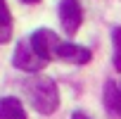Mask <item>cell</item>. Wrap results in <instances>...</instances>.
I'll return each instance as SVG.
<instances>
[{
    "mask_svg": "<svg viewBox=\"0 0 121 119\" xmlns=\"http://www.w3.org/2000/svg\"><path fill=\"white\" fill-rule=\"evenodd\" d=\"M26 91H29V98H31V105L40 112V114H52L57 107H59V91H57V83L48 76H36L26 83Z\"/></svg>",
    "mask_w": 121,
    "mask_h": 119,
    "instance_id": "obj_1",
    "label": "cell"
},
{
    "mask_svg": "<svg viewBox=\"0 0 121 119\" xmlns=\"http://www.w3.org/2000/svg\"><path fill=\"white\" fill-rule=\"evenodd\" d=\"M12 64L17 69H22V72L36 74V72H43L48 62H45L43 57H38V52L31 48L29 41H19L17 48H14V55H12Z\"/></svg>",
    "mask_w": 121,
    "mask_h": 119,
    "instance_id": "obj_2",
    "label": "cell"
},
{
    "mask_svg": "<svg viewBox=\"0 0 121 119\" xmlns=\"http://www.w3.org/2000/svg\"><path fill=\"white\" fill-rule=\"evenodd\" d=\"M29 43H31V48L38 52V57H43L45 62H50V60L55 57L57 45L62 43V41H59V36H57L55 31H50V29H38V31L31 33Z\"/></svg>",
    "mask_w": 121,
    "mask_h": 119,
    "instance_id": "obj_3",
    "label": "cell"
},
{
    "mask_svg": "<svg viewBox=\"0 0 121 119\" xmlns=\"http://www.w3.org/2000/svg\"><path fill=\"white\" fill-rule=\"evenodd\" d=\"M59 24L67 36H74L83 24V10L78 0H62L59 3Z\"/></svg>",
    "mask_w": 121,
    "mask_h": 119,
    "instance_id": "obj_4",
    "label": "cell"
},
{
    "mask_svg": "<svg viewBox=\"0 0 121 119\" xmlns=\"http://www.w3.org/2000/svg\"><path fill=\"white\" fill-rule=\"evenodd\" d=\"M55 57L62 60V62H71V64H88L93 60V52L76 43H59L55 50Z\"/></svg>",
    "mask_w": 121,
    "mask_h": 119,
    "instance_id": "obj_5",
    "label": "cell"
},
{
    "mask_svg": "<svg viewBox=\"0 0 121 119\" xmlns=\"http://www.w3.org/2000/svg\"><path fill=\"white\" fill-rule=\"evenodd\" d=\"M0 119H26V110L19 98H3L0 100Z\"/></svg>",
    "mask_w": 121,
    "mask_h": 119,
    "instance_id": "obj_6",
    "label": "cell"
},
{
    "mask_svg": "<svg viewBox=\"0 0 121 119\" xmlns=\"http://www.w3.org/2000/svg\"><path fill=\"white\" fill-rule=\"evenodd\" d=\"M104 107L121 119V88L114 83V81H107L104 83Z\"/></svg>",
    "mask_w": 121,
    "mask_h": 119,
    "instance_id": "obj_7",
    "label": "cell"
},
{
    "mask_svg": "<svg viewBox=\"0 0 121 119\" xmlns=\"http://www.w3.org/2000/svg\"><path fill=\"white\" fill-rule=\"evenodd\" d=\"M12 14L7 10V3L5 0H0V43H10L12 41Z\"/></svg>",
    "mask_w": 121,
    "mask_h": 119,
    "instance_id": "obj_8",
    "label": "cell"
},
{
    "mask_svg": "<svg viewBox=\"0 0 121 119\" xmlns=\"http://www.w3.org/2000/svg\"><path fill=\"white\" fill-rule=\"evenodd\" d=\"M112 45H114V67L116 72H121V26L112 31Z\"/></svg>",
    "mask_w": 121,
    "mask_h": 119,
    "instance_id": "obj_9",
    "label": "cell"
},
{
    "mask_svg": "<svg viewBox=\"0 0 121 119\" xmlns=\"http://www.w3.org/2000/svg\"><path fill=\"white\" fill-rule=\"evenodd\" d=\"M71 119H88V117H86L83 112H74V117H71Z\"/></svg>",
    "mask_w": 121,
    "mask_h": 119,
    "instance_id": "obj_10",
    "label": "cell"
},
{
    "mask_svg": "<svg viewBox=\"0 0 121 119\" xmlns=\"http://www.w3.org/2000/svg\"><path fill=\"white\" fill-rule=\"evenodd\" d=\"M22 3H31V5H36V3H40V0H22Z\"/></svg>",
    "mask_w": 121,
    "mask_h": 119,
    "instance_id": "obj_11",
    "label": "cell"
}]
</instances>
